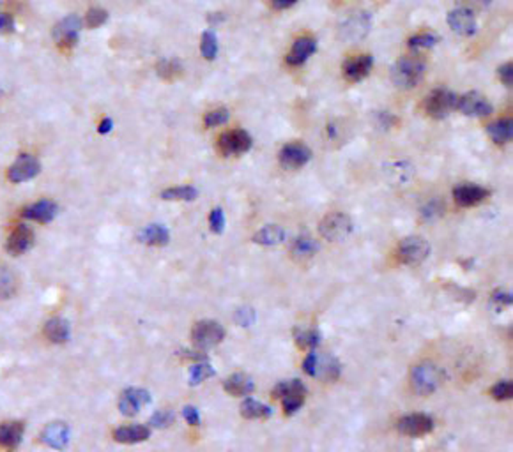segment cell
I'll return each instance as SVG.
<instances>
[{
    "label": "cell",
    "instance_id": "obj_1",
    "mask_svg": "<svg viewBox=\"0 0 513 452\" xmlns=\"http://www.w3.org/2000/svg\"><path fill=\"white\" fill-rule=\"evenodd\" d=\"M425 62L418 55L402 57L391 66L390 78L395 87L409 91L421 82L423 76H425Z\"/></svg>",
    "mask_w": 513,
    "mask_h": 452
},
{
    "label": "cell",
    "instance_id": "obj_2",
    "mask_svg": "<svg viewBox=\"0 0 513 452\" xmlns=\"http://www.w3.org/2000/svg\"><path fill=\"white\" fill-rule=\"evenodd\" d=\"M409 378L410 387L418 396H431L439 389L442 381L441 370L431 361L419 362V364L410 368Z\"/></svg>",
    "mask_w": 513,
    "mask_h": 452
},
{
    "label": "cell",
    "instance_id": "obj_3",
    "mask_svg": "<svg viewBox=\"0 0 513 452\" xmlns=\"http://www.w3.org/2000/svg\"><path fill=\"white\" fill-rule=\"evenodd\" d=\"M272 397H275V399H280L281 406H284V413L287 417H290L304 405V399H306V387H304L303 381L297 380V378L280 381V383L272 389Z\"/></svg>",
    "mask_w": 513,
    "mask_h": 452
},
{
    "label": "cell",
    "instance_id": "obj_4",
    "mask_svg": "<svg viewBox=\"0 0 513 452\" xmlns=\"http://www.w3.org/2000/svg\"><path fill=\"white\" fill-rule=\"evenodd\" d=\"M428 255H431V244H428V240L419 235H410L402 239L399 249H397L400 264L407 265V267H416V265L423 264L428 258Z\"/></svg>",
    "mask_w": 513,
    "mask_h": 452
},
{
    "label": "cell",
    "instance_id": "obj_5",
    "mask_svg": "<svg viewBox=\"0 0 513 452\" xmlns=\"http://www.w3.org/2000/svg\"><path fill=\"white\" fill-rule=\"evenodd\" d=\"M352 219L345 213H331L324 216L319 223V233L322 239L329 242H340L345 240L352 233Z\"/></svg>",
    "mask_w": 513,
    "mask_h": 452
},
{
    "label": "cell",
    "instance_id": "obj_6",
    "mask_svg": "<svg viewBox=\"0 0 513 452\" xmlns=\"http://www.w3.org/2000/svg\"><path fill=\"white\" fill-rule=\"evenodd\" d=\"M457 99L458 96L448 89H435L423 101V110L428 117L439 120L448 117L457 108Z\"/></svg>",
    "mask_w": 513,
    "mask_h": 452
},
{
    "label": "cell",
    "instance_id": "obj_7",
    "mask_svg": "<svg viewBox=\"0 0 513 452\" xmlns=\"http://www.w3.org/2000/svg\"><path fill=\"white\" fill-rule=\"evenodd\" d=\"M223 338H225V329L214 320H200L191 329V339L198 350H209L213 346L220 345Z\"/></svg>",
    "mask_w": 513,
    "mask_h": 452
},
{
    "label": "cell",
    "instance_id": "obj_8",
    "mask_svg": "<svg viewBox=\"0 0 513 452\" xmlns=\"http://www.w3.org/2000/svg\"><path fill=\"white\" fill-rule=\"evenodd\" d=\"M253 145V140L248 131L230 129L221 133L218 138V150L223 156H241L246 154Z\"/></svg>",
    "mask_w": 513,
    "mask_h": 452
},
{
    "label": "cell",
    "instance_id": "obj_9",
    "mask_svg": "<svg viewBox=\"0 0 513 452\" xmlns=\"http://www.w3.org/2000/svg\"><path fill=\"white\" fill-rule=\"evenodd\" d=\"M372 16L367 11H356L351 16H347L338 27L340 37L344 41H359L363 39L370 32Z\"/></svg>",
    "mask_w": 513,
    "mask_h": 452
},
{
    "label": "cell",
    "instance_id": "obj_10",
    "mask_svg": "<svg viewBox=\"0 0 513 452\" xmlns=\"http://www.w3.org/2000/svg\"><path fill=\"white\" fill-rule=\"evenodd\" d=\"M80 28H82V20L75 15L66 16L64 20H60L59 24L53 27V39L59 44L60 50L69 51L76 46V43H78Z\"/></svg>",
    "mask_w": 513,
    "mask_h": 452
},
{
    "label": "cell",
    "instance_id": "obj_11",
    "mask_svg": "<svg viewBox=\"0 0 513 452\" xmlns=\"http://www.w3.org/2000/svg\"><path fill=\"white\" fill-rule=\"evenodd\" d=\"M312 159V150L303 142L285 143L278 152V161L287 170H299Z\"/></svg>",
    "mask_w": 513,
    "mask_h": 452
},
{
    "label": "cell",
    "instance_id": "obj_12",
    "mask_svg": "<svg viewBox=\"0 0 513 452\" xmlns=\"http://www.w3.org/2000/svg\"><path fill=\"white\" fill-rule=\"evenodd\" d=\"M397 429L406 437H425L434 431V419L426 413H409V415L400 417Z\"/></svg>",
    "mask_w": 513,
    "mask_h": 452
},
{
    "label": "cell",
    "instance_id": "obj_13",
    "mask_svg": "<svg viewBox=\"0 0 513 452\" xmlns=\"http://www.w3.org/2000/svg\"><path fill=\"white\" fill-rule=\"evenodd\" d=\"M455 110L467 115V117H489L494 111V108L485 96L473 91L457 99V108Z\"/></svg>",
    "mask_w": 513,
    "mask_h": 452
},
{
    "label": "cell",
    "instance_id": "obj_14",
    "mask_svg": "<svg viewBox=\"0 0 513 452\" xmlns=\"http://www.w3.org/2000/svg\"><path fill=\"white\" fill-rule=\"evenodd\" d=\"M446 21L451 30L462 37H473L478 32V21L473 11L466 8H458L448 12Z\"/></svg>",
    "mask_w": 513,
    "mask_h": 452
},
{
    "label": "cell",
    "instance_id": "obj_15",
    "mask_svg": "<svg viewBox=\"0 0 513 452\" xmlns=\"http://www.w3.org/2000/svg\"><path fill=\"white\" fill-rule=\"evenodd\" d=\"M490 197V189L478 184H460L453 189L455 204L462 208L476 207Z\"/></svg>",
    "mask_w": 513,
    "mask_h": 452
},
{
    "label": "cell",
    "instance_id": "obj_16",
    "mask_svg": "<svg viewBox=\"0 0 513 452\" xmlns=\"http://www.w3.org/2000/svg\"><path fill=\"white\" fill-rule=\"evenodd\" d=\"M40 170L41 165L34 156H31V154H21L20 158L16 159V161L9 166L8 179L11 182H15V184L31 181V179H34L37 173H40Z\"/></svg>",
    "mask_w": 513,
    "mask_h": 452
},
{
    "label": "cell",
    "instance_id": "obj_17",
    "mask_svg": "<svg viewBox=\"0 0 513 452\" xmlns=\"http://www.w3.org/2000/svg\"><path fill=\"white\" fill-rule=\"evenodd\" d=\"M372 67H374V57L368 53H361V55H354L344 62V78L349 83L363 82L368 75H370Z\"/></svg>",
    "mask_w": 513,
    "mask_h": 452
},
{
    "label": "cell",
    "instance_id": "obj_18",
    "mask_svg": "<svg viewBox=\"0 0 513 452\" xmlns=\"http://www.w3.org/2000/svg\"><path fill=\"white\" fill-rule=\"evenodd\" d=\"M150 403V394L146 389H137L130 387L121 394L119 399V410L126 417H133L140 412V408Z\"/></svg>",
    "mask_w": 513,
    "mask_h": 452
},
{
    "label": "cell",
    "instance_id": "obj_19",
    "mask_svg": "<svg viewBox=\"0 0 513 452\" xmlns=\"http://www.w3.org/2000/svg\"><path fill=\"white\" fill-rule=\"evenodd\" d=\"M317 50V39L313 36H299L293 43V48L288 50L287 57H285V62L288 66L297 67L303 66L310 57L315 53Z\"/></svg>",
    "mask_w": 513,
    "mask_h": 452
},
{
    "label": "cell",
    "instance_id": "obj_20",
    "mask_svg": "<svg viewBox=\"0 0 513 452\" xmlns=\"http://www.w3.org/2000/svg\"><path fill=\"white\" fill-rule=\"evenodd\" d=\"M32 244H34V232H32V228H28L27 224H18L11 232V235H9L6 249L11 255L18 256L28 251L32 248Z\"/></svg>",
    "mask_w": 513,
    "mask_h": 452
},
{
    "label": "cell",
    "instance_id": "obj_21",
    "mask_svg": "<svg viewBox=\"0 0 513 452\" xmlns=\"http://www.w3.org/2000/svg\"><path fill=\"white\" fill-rule=\"evenodd\" d=\"M320 246L315 239H312L310 235H299L297 239L293 240V244H290V258L297 264H304L308 260H312L313 256L319 253Z\"/></svg>",
    "mask_w": 513,
    "mask_h": 452
},
{
    "label": "cell",
    "instance_id": "obj_22",
    "mask_svg": "<svg viewBox=\"0 0 513 452\" xmlns=\"http://www.w3.org/2000/svg\"><path fill=\"white\" fill-rule=\"evenodd\" d=\"M41 442H44L48 447L62 451L69 442V428L64 422H51L41 433Z\"/></svg>",
    "mask_w": 513,
    "mask_h": 452
},
{
    "label": "cell",
    "instance_id": "obj_23",
    "mask_svg": "<svg viewBox=\"0 0 513 452\" xmlns=\"http://www.w3.org/2000/svg\"><path fill=\"white\" fill-rule=\"evenodd\" d=\"M150 429L142 424H131V426H121L114 431V440L119 444H142V442L149 440Z\"/></svg>",
    "mask_w": 513,
    "mask_h": 452
},
{
    "label": "cell",
    "instance_id": "obj_24",
    "mask_svg": "<svg viewBox=\"0 0 513 452\" xmlns=\"http://www.w3.org/2000/svg\"><path fill=\"white\" fill-rule=\"evenodd\" d=\"M57 214V205L51 200H40L21 210V217L37 223H50Z\"/></svg>",
    "mask_w": 513,
    "mask_h": 452
},
{
    "label": "cell",
    "instance_id": "obj_25",
    "mask_svg": "<svg viewBox=\"0 0 513 452\" xmlns=\"http://www.w3.org/2000/svg\"><path fill=\"white\" fill-rule=\"evenodd\" d=\"M388 181L395 186H406L415 175V166L409 161H390L383 166Z\"/></svg>",
    "mask_w": 513,
    "mask_h": 452
},
{
    "label": "cell",
    "instance_id": "obj_26",
    "mask_svg": "<svg viewBox=\"0 0 513 452\" xmlns=\"http://www.w3.org/2000/svg\"><path fill=\"white\" fill-rule=\"evenodd\" d=\"M223 390L229 392L230 396L241 397V396H250V394L255 390V383H253L252 378L245 373H234L223 381Z\"/></svg>",
    "mask_w": 513,
    "mask_h": 452
},
{
    "label": "cell",
    "instance_id": "obj_27",
    "mask_svg": "<svg viewBox=\"0 0 513 452\" xmlns=\"http://www.w3.org/2000/svg\"><path fill=\"white\" fill-rule=\"evenodd\" d=\"M25 426L21 421H9L0 424V447L15 449L24 438Z\"/></svg>",
    "mask_w": 513,
    "mask_h": 452
},
{
    "label": "cell",
    "instance_id": "obj_28",
    "mask_svg": "<svg viewBox=\"0 0 513 452\" xmlns=\"http://www.w3.org/2000/svg\"><path fill=\"white\" fill-rule=\"evenodd\" d=\"M170 232L163 226V224H149L142 232L139 233V242L146 246H153V248H162V246L168 244Z\"/></svg>",
    "mask_w": 513,
    "mask_h": 452
},
{
    "label": "cell",
    "instance_id": "obj_29",
    "mask_svg": "<svg viewBox=\"0 0 513 452\" xmlns=\"http://www.w3.org/2000/svg\"><path fill=\"white\" fill-rule=\"evenodd\" d=\"M487 133L494 143L506 145V143L512 142L513 138V120L512 118H499V120L487 126Z\"/></svg>",
    "mask_w": 513,
    "mask_h": 452
},
{
    "label": "cell",
    "instance_id": "obj_30",
    "mask_svg": "<svg viewBox=\"0 0 513 452\" xmlns=\"http://www.w3.org/2000/svg\"><path fill=\"white\" fill-rule=\"evenodd\" d=\"M285 240V232L281 226L278 224H268L262 230L253 235V242L259 246H264V248H272V246L281 244Z\"/></svg>",
    "mask_w": 513,
    "mask_h": 452
},
{
    "label": "cell",
    "instance_id": "obj_31",
    "mask_svg": "<svg viewBox=\"0 0 513 452\" xmlns=\"http://www.w3.org/2000/svg\"><path fill=\"white\" fill-rule=\"evenodd\" d=\"M44 336L48 341L55 343V345H62L69 338V323L64 318H51L48 320L44 325Z\"/></svg>",
    "mask_w": 513,
    "mask_h": 452
},
{
    "label": "cell",
    "instance_id": "obj_32",
    "mask_svg": "<svg viewBox=\"0 0 513 452\" xmlns=\"http://www.w3.org/2000/svg\"><path fill=\"white\" fill-rule=\"evenodd\" d=\"M271 408L264 403L256 401L253 397H246L241 403V415L248 421H261V419H269L271 417Z\"/></svg>",
    "mask_w": 513,
    "mask_h": 452
},
{
    "label": "cell",
    "instance_id": "obj_33",
    "mask_svg": "<svg viewBox=\"0 0 513 452\" xmlns=\"http://www.w3.org/2000/svg\"><path fill=\"white\" fill-rule=\"evenodd\" d=\"M294 343L301 350H315L320 343V332L317 329H296L294 330Z\"/></svg>",
    "mask_w": 513,
    "mask_h": 452
},
{
    "label": "cell",
    "instance_id": "obj_34",
    "mask_svg": "<svg viewBox=\"0 0 513 452\" xmlns=\"http://www.w3.org/2000/svg\"><path fill=\"white\" fill-rule=\"evenodd\" d=\"M198 197V191L193 186H175L162 191V198L166 201H193Z\"/></svg>",
    "mask_w": 513,
    "mask_h": 452
},
{
    "label": "cell",
    "instance_id": "obj_35",
    "mask_svg": "<svg viewBox=\"0 0 513 452\" xmlns=\"http://www.w3.org/2000/svg\"><path fill=\"white\" fill-rule=\"evenodd\" d=\"M182 64L177 59H162L156 64V73L159 78L166 80V82H174L182 75Z\"/></svg>",
    "mask_w": 513,
    "mask_h": 452
},
{
    "label": "cell",
    "instance_id": "obj_36",
    "mask_svg": "<svg viewBox=\"0 0 513 452\" xmlns=\"http://www.w3.org/2000/svg\"><path fill=\"white\" fill-rule=\"evenodd\" d=\"M340 377V362L335 357H320L319 364H317V374L315 378L320 380H336Z\"/></svg>",
    "mask_w": 513,
    "mask_h": 452
},
{
    "label": "cell",
    "instance_id": "obj_37",
    "mask_svg": "<svg viewBox=\"0 0 513 452\" xmlns=\"http://www.w3.org/2000/svg\"><path fill=\"white\" fill-rule=\"evenodd\" d=\"M439 43V36L434 34V32H419V34H415V36H410L407 39V46L410 50H431L434 48L435 44Z\"/></svg>",
    "mask_w": 513,
    "mask_h": 452
},
{
    "label": "cell",
    "instance_id": "obj_38",
    "mask_svg": "<svg viewBox=\"0 0 513 452\" xmlns=\"http://www.w3.org/2000/svg\"><path fill=\"white\" fill-rule=\"evenodd\" d=\"M218 37L213 30H205L200 39V51L205 60H214L218 57Z\"/></svg>",
    "mask_w": 513,
    "mask_h": 452
},
{
    "label": "cell",
    "instance_id": "obj_39",
    "mask_svg": "<svg viewBox=\"0 0 513 452\" xmlns=\"http://www.w3.org/2000/svg\"><path fill=\"white\" fill-rule=\"evenodd\" d=\"M16 278L9 269H0V300H6L16 293Z\"/></svg>",
    "mask_w": 513,
    "mask_h": 452
},
{
    "label": "cell",
    "instance_id": "obj_40",
    "mask_svg": "<svg viewBox=\"0 0 513 452\" xmlns=\"http://www.w3.org/2000/svg\"><path fill=\"white\" fill-rule=\"evenodd\" d=\"M213 374H214V370L209 362L207 361L195 362L190 370V383L191 386H198V383H202L204 380L211 378Z\"/></svg>",
    "mask_w": 513,
    "mask_h": 452
},
{
    "label": "cell",
    "instance_id": "obj_41",
    "mask_svg": "<svg viewBox=\"0 0 513 452\" xmlns=\"http://www.w3.org/2000/svg\"><path fill=\"white\" fill-rule=\"evenodd\" d=\"M229 110L223 107L214 108V110H209L207 114L204 115V126L205 127H216V126H223V124L229 123Z\"/></svg>",
    "mask_w": 513,
    "mask_h": 452
},
{
    "label": "cell",
    "instance_id": "obj_42",
    "mask_svg": "<svg viewBox=\"0 0 513 452\" xmlns=\"http://www.w3.org/2000/svg\"><path fill=\"white\" fill-rule=\"evenodd\" d=\"M490 396H492L496 401H508L513 396V383L510 380L498 381L496 386L490 387Z\"/></svg>",
    "mask_w": 513,
    "mask_h": 452
},
{
    "label": "cell",
    "instance_id": "obj_43",
    "mask_svg": "<svg viewBox=\"0 0 513 452\" xmlns=\"http://www.w3.org/2000/svg\"><path fill=\"white\" fill-rule=\"evenodd\" d=\"M174 419H175V415L172 410H158L156 413H153L149 424L153 426V428L165 429V428H168V426H172Z\"/></svg>",
    "mask_w": 513,
    "mask_h": 452
},
{
    "label": "cell",
    "instance_id": "obj_44",
    "mask_svg": "<svg viewBox=\"0 0 513 452\" xmlns=\"http://www.w3.org/2000/svg\"><path fill=\"white\" fill-rule=\"evenodd\" d=\"M108 20V12L101 8H91L85 15V25L89 28H98L101 27L105 21Z\"/></svg>",
    "mask_w": 513,
    "mask_h": 452
},
{
    "label": "cell",
    "instance_id": "obj_45",
    "mask_svg": "<svg viewBox=\"0 0 513 452\" xmlns=\"http://www.w3.org/2000/svg\"><path fill=\"white\" fill-rule=\"evenodd\" d=\"M444 204L439 200H432L428 201V204L425 205V207L421 208V216L423 219L425 221H434L437 219V217H441L442 214H444Z\"/></svg>",
    "mask_w": 513,
    "mask_h": 452
},
{
    "label": "cell",
    "instance_id": "obj_46",
    "mask_svg": "<svg viewBox=\"0 0 513 452\" xmlns=\"http://www.w3.org/2000/svg\"><path fill=\"white\" fill-rule=\"evenodd\" d=\"M209 228L213 233H221L225 228V214L220 207L211 208L209 213Z\"/></svg>",
    "mask_w": 513,
    "mask_h": 452
},
{
    "label": "cell",
    "instance_id": "obj_47",
    "mask_svg": "<svg viewBox=\"0 0 513 452\" xmlns=\"http://www.w3.org/2000/svg\"><path fill=\"white\" fill-rule=\"evenodd\" d=\"M317 364H319V354H317L315 350H310L303 361V371L308 374V377L315 378Z\"/></svg>",
    "mask_w": 513,
    "mask_h": 452
},
{
    "label": "cell",
    "instance_id": "obj_48",
    "mask_svg": "<svg viewBox=\"0 0 513 452\" xmlns=\"http://www.w3.org/2000/svg\"><path fill=\"white\" fill-rule=\"evenodd\" d=\"M490 302L498 307V309H501V307L512 306V302H513L512 293H508V291H503V290L492 291V295H490Z\"/></svg>",
    "mask_w": 513,
    "mask_h": 452
},
{
    "label": "cell",
    "instance_id": "obj_49",
    "mask_svg": "<svg viewBox=\"0 0 513 452\" xmlns=\"http://www.w3.org/2000/svg\"><path fill=\"white\" fill-rule=\"evenodd\" d=\"M256 315L252 307H241V309L236 311V322L243 327H250L255 322Z\"/></svg>",
    "mask_w": 513,
    "mask_h": 452
},
{
    "label": "cell",
    "instance_id": "obj_50",
    "mask_svg": "<svg viewBox=\"0 0 513 452\" xmlns=\"http://www.w3.org/2000/svg\"><path fill=\"white\" fill-rule=\"evenodd\" d=\"M15 32V18L9 12L0 11V36L12 34Z\"/></svg>",
    "mask_w": 513,
    "mask_h": 452
},
{
    "label": "cell",
    "instance_id": "obj_51",
    "mask_svg": "<svg viewBox=\"0 0 513 452\" xmlns=\"http://www.w3.org/2000/svg\"><path fill=\"white\" fill-rule=\"evenodd\" d=\"M498 76L503 82V85L512 87L513 85V64L512 62L503 64V66L498 69Z\"/></svg>",
    "mask_w": 513,
    "mask_h": 452
},
{
    "label": "cell",
    "instance_id": "obj_52",
    "mask_svg": "<svg viewBox=\"0 0 513 452\" xmlns=\"http://www.w3.org/2000/svg\"><path fill=\"white\" fill-rule=\"evenodd\" d=\"M182 415H184L186 422L190 426H200V413L195 406H184L182 408Z\"/></svg>",
    "mask_w": 513,
    "mask_h": 452
},
{
    "label": "cell",
    "instance_id": "obj_53",
    "mask_svg": "<svg viewBox=\"0 0 513 452\" xmlns=\"http://www.w3.org/2000/svg\"><path fill=\"white\" fill-rule=\"evenodd\" d=\"M457 2L462 8L469 9V11H474V9H487L492 4V0H457Z\"/></svg>",
    "mask_w": 513,
    "mask_h": 452
},
{
    "label": "cell",
    "instance_id": "obj_54",
    "mask_svg": "<svg viewBox=\"0 0 513 452\" xmlns=\"http://www.w3.org/2000/svg\"><path fill=\"white\" fill-rule=\"evenodd\" d=\"M395 124H399V118H395L391 114H388V111H381V114H377V126L379 127L388 129V127H393Z\"/></svg>",
    "mask_w": 513,
    "mask_h": 452
},
{
    "label": "cell",
    "instance_id": "obj_55",
    "mask_svg": "<svg viewBox=\"0 0 513 452\" xmlns=\"http://www.w3.org/2000/svg\"><path fill=\"white\" fill-rule=\"evenodd\" d=\"M326 138L329 142H338L340 140V126L336 123H329L326 126Z\"/></svg>",
    "mask_w": 513,
    "mask_h": 452
},
{
    "label": "cell",
    "instance_id": "obj_56",
    "mask_svg": "<svg viewBox=\"0 0 513 452\" xmlns=\"http://www.w3.org/2000/svg\"><path fill=\"white\" fill-rule=\"evenodd\" d=\"M181 355L184 359H193L195 362L207 361V355H205L204 352H200V350H184V352H181Z\"/></svg>",
    "mask_w": 513,
    "mask_h": 452
},
{
    "label": "cell",
    "instance_id": "obj_57",
    "mask_svg": "<svg viewBox=\"0 0 513 452\" xmlns=\"http://www.w3.org/2000/svg\"><path fill=\"white\" fill-rule=\"evenodd\" d=\"M299 0H271L272 8L278 9V11H284V9H290L293 6H296Z\"/></svg>",
    "mask_w": 513,
    "mask_h": 452
},
{
    "label": "cell",
    "instance_id": "obj_58",
    "mask_svg": "<svg viewBox=\"0 0 513 452\" xmlns=\"http://www.w3.org/2000/svg\"><path fill=\"white\" fill-rule=\"evenodd\" d=\"M112 127H114V123H112L110 118H103L101 123H99V126H98V131L101 134H107V133H110Z\"/></svg>",
    "mask_w": 513,
    "mask_h": 452
},
{
    "label": "cell",
    "instance_id": "obj_59",
    "mask_svg": "<svg viewBox=\"0 0 513 452\" xmlns=\"http://www.w3.org/2000/svg\"><path fill=\"white\" fill-rule=\"evenodd\" d=\"M223 20H225V16L221 15V12H214V15H211V16H209V21H211V24H213V25L221 24V21H223Z\"/></svg>",
    "mask_w": 513,
    "mask_h": 452
}]
</instances>
